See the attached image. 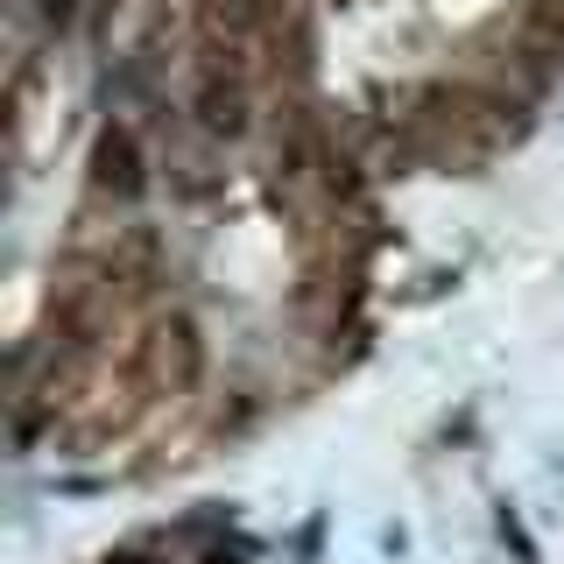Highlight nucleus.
<instances>
[{"label": "nucleus", "mask_w": 564, "mask_h": 564, "mask_svg": "<svg viewBox=\"0 0 564 564\" xmlns=\"http://www.w3.org/2000/svg\"><path fill=\"white\" fill-rule=\"evenodd\" d=\"M410 134L437 163H487L494 149L522 141V106L508 93H480V85H423Z\"/></svg>", "instance_id": "1"}, {"label": "nucleus", "mask_w": 564, "mask_h": 564, "mask_svg": "<svg viewBox=\"0 0 564 564\" xmlns=\"http://www.w3.org/2000/svg\"><path fill=\"white\" fill-rule=\"evenodd\" d=\"M128 381H134V395H149V402L191 395V388L205 381V332H198V317H191V311L149 317L141 339H134V352H128Z\"/></svg>", "instance_id": "2"}, {"label": "nucleus", "mask_w": 564, "mask_h": 564, "mask_svg": "<svg viewBox=\"0 0 564 564\" xmlns=\"http://www.w3.org/2000/svg\"><path fill=\"white\" fill-rule=\"evenodd\" d=\"M191 113L212 141H240L247 120H254V99H247V70L240 64H198V85H191Z\"/></svg>", "instance_id": "3"}, {"label": "nucleus", "mask_w": 564, "mask_h": 564, "mask_svg": "<svg viewBox=\"0 0 564 564\" xmlns=\"http://www.w3.org/2000/svg\"><path fill=\"white\" fill-rule=\"evenodd\" d=\"M93 375H99V346H64V339H57V360L43 367V381H35V402L22 410V437H35V423H43V416L78 410V402L93 395Z\"/></svg>", "instance_id": "4"}, {"label": "nucleus", "mask_w": 564, "mask_h": 564, "mask_svg": "<svg viewBox=\"0 0 564 564\" xmlns=\"http://www.w3.org/2000/svg\"><path fill=\"white\" fill-rule=\"evenodd\" d=\"M93 191L113 205H134L149 191V163H141V141H134L128 120H106L93 134Z\"/></svg>", "instance_id": "5"}, {"label": "nucleus", "mask_w": 564, "mask_h": 564, "mask_svg": "<svg viewBox=\"0 0 564 564\" xmlns=\"http://www.w3.org/2000/svg\"><path fill=\"white\" fill-rule=\"evenodd\" d=\"M508 43L529 78H557L564 70V0H522L516 22H508Z\"/></svg>", "instance_id": "6"}, {"label": "nucleus", "mask_w": 564, "mask_h": 564, "mask_svg": "<svg viewBox=\"0 0 564 564\" xmlns=\"http://www.w3.org/2000/svg\"><path fill=\"white\" fill-rule=\"evenodd\" d=\"M35 14H43V22H50V29H64V22H70V14H78V0H35Z\"/></svg>", "instance_id": "7"}]
</instances>
